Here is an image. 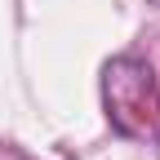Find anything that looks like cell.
<instances>
[{"instance_id":"6da1fadb","label":"cell","mask_w":160,"mask_h":160,"mask_svg":"<svg viewBox=\"0 0 160 160\" xmlns=\"http://www.w3.org/2000/svg\"><path fill=\"white\" fill-rule=\"evenodd\" d=\"M102 98H107V116L120 133L129 138H147L156 133L160 120V98H156V76L147 62L138 58H111L102 71Z\"/></svg>"}]
</instances>
